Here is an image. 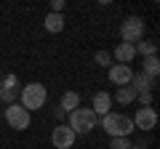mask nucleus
<instances>
[{
    "mask_svg": "<svg viewBox=\"0 0 160 149\" xmlns=\"http://www.w3.org/2000/svg\"><path fill=\"white\" fill-rule=\"evenodd\" d=\"M102 131L109 138H131V133L136 128H133V120L128 115H123V112H109V115L102 117Z\"/></svg>",
    "mask_w": 160,
    "mask_h": 149,
    "instance_id": "f257e3e1",
    "label": "nucleus"
},
{
    "mask_svg": "<svg viewBox=\"0 0 160 149\" xmlns=\"http://www.w3.org/2000/svg\"><path fill=\"white\" fill-rule=\"evenodd\" d=\"M46 101H48V88L43 85V83H27V85H22V91H19V104L27 109L29 115L38 112V109H43Z\"/></svg>",
    "mask_w": 160,
    "mask_h": 149,
    "instance_id": "f03ea898",
    "label": "nucleus"
},
{
    "mask_svg": "<svg viewBox=\"0 0 160 149\" xmlns=\"http://www.w3.org/2000/svg\"><path fill=\"white\" fill-rule=\"evenodd\" d=\"M67 125L72 128V133L75 136H86V133H91L93 128L99 125V117L93 115V109L91 107H78L75 112H69L67 115Z\"/></svg>",
    "mask_w": 160,
    "mask_h": 149,
    "instance_id": "7ed1b4c3",
    "label": "nucleus"
},
{
    "mask_svg": "<svg viewBox=\"0 0 160 149\" xmlns=\"http://www.w3.org/2000/svg\"><path fill=\"white\" fill-rule=\"evenodd\" d=\"M144 19L142 16H128L123 19V24H120V43H131V46H136L139 40H144Z\"/></svg>",
    "mask_w": 160,
    "mask_h": 149,
    "instance_id": "20e7f679",
    "label": "nucleus"
},
{
    "mask_svg": "<svg viewBox=\"0 0 160 149\" xmlns=\"http://www.w3.org/2000/svg\"><path fill=\"white\" fill-rule=\"evenodd\" d=\"M3 117H6L8 128H13V131H27L29 123H32V115H29L19 101L11 104V107H6V115H3Z\"/></svg>",
    "mask_w": 160,
    "mask_h": 149,
    "instance_id": "39448f33",
    "label": "nucleus"
},
{
    "mask_svg": "<svg viewBox=\"0 0 160 149\" xmlns=\"http://www.w3.org/2000/svg\"><path fill=\"white\" fill-rule=\"evenodd\" d=\"M75 133H72V128L67 125V123H56V128L51 131V144L56 149H72V144H75Z\"/></svg>",
    "mask_w": 160,
    "mask_h": 149,
    "instance_id": "423d86ee",
    "label": "nucleus"
},
{
    "mask_svg": "<svg viewBox=\"0 0 160 149\" xmlns=\"http://www.w3.org/2000/svg\"><path fill=\"white\" fill-rule=\"evenodd\" d=\"M131 120H133V128L149 133V131H155V125H158V112H155L152 107H139L136 115H133Z\"/></svg>",
    "mask_w": 160,
    "mask_h": 149,
    "instance_id": "0eeeda50",
    "label": "nucleus"
},
{
    "mask_svg": "<svg viewBox=\"0 0 160 149\" xmlns=\"http://www.w3.org/2000/svg\"><path fill=\"white\" fill-rule=\"evenodd\" d=\"M107 77L112 85L123 88V85H131V77H133V69L128 67V64H112V67L107 69Z\"/></svg>",
    "mask_w": 160,
    "mask_h": 149,
    "instance_id": "6e6552de",
    "label": "nucleus"
},
{
    "mask_svg": "<svg viewBox=\"0 0 160 149\" xmlns=\"http://www.w3.org/2000/svg\"><path fill=\"white\" fill-rule=\"evenodd\" d=\"M91 109H93V115H96L99 120H102L104 115H109V112H112V96H109L107 91H99V93H93Z\"/></svg>",
    "mask_w": 160,
    "mask_h": 149,
    "instance_id": "1a4fd4ad",
    "label": "nucleus"
},
{
    "mask_svg": "<svg viewBox=\"0 0 160 149\" xmlns=\"http://www.w3.org/2000/svg\"><path fill=\"white\" fill-rule=\"evenodd\" d=\"M109 56H112L115 64H128V67H131V61L136 59V48H133L131 43H118Z\"/></svg>",
    "mask_w": 160,
    "mask_h": 149,
    "instance_id": "9d476101",
    "label": "nucleus"
},
{
    "mask_svg": "<svg viewBox=\"0 0 160 149\" xmlns=\"http://www.w3.org/2000/svg\"><path fill=\"white\" fill-rule=\"evenodd\" d=\"M64 24H67V19H64V13H46V19H43V27H46V32L51 35H59L64 32Z\"/></svg>",
    "mask_w": 160,
    "mask_h": 149,
    "instance_id": "9b49d317",
    "label": "nucleus"
},
{
    "mask_svg": "<svg viewBox=\"0 0 160 149\" xmlns=\"http://www.w3.org/2000/svg\"><path fill=\"white\" fill-rule=\"evenodd\" d=\"M131 88H133L136 93L152 91V88H155V80L149 77V74H144V72H133V77H131Z\"/></svg>",
    "mask_w": 160,
    "mask_h": 149,
    "instance_id": "f8f14e48",
    "label": "nucleus"
},
{
    "mask_svg": "<svg viewBox=\"0 0 160 149\" xmlns=\"http://www.w3.org/2000/svg\"><path fill=\"white\" fill-rule=\"evenodd\" d=\"M131 101H136V91H133L131 85H123V88H118L115 91V96H112V104H131Z\"/></svg>",
    "mask_w": 160,
    "mask_h": 149,
    "instance_id": "ddd939ff",
    "label": "nucleus"
},
{
    "mask_svg": "<svg viewBox=\"0 0 160 149\" xmlns=\"http://www.w3.org/2000/svg\"><path fill=\"white\" fill-rule=\"evenodd\" d=\"M59 107L64 109V112H75V109L80 107V93H75V91H64V96H62V101H59Z\"/></svg>",
    "mask_w": 160,
    "mask_h": 149,
    "instance_id": "4468645a",
    "label": "nucleus"
},
{
    "mask_svg": "<svg viewBox=\"0 0 160 149\" xmlns=\"http://www.w3.org/2000/svg\"><path fill=\"white\" fill-rule=\"evenodd\" d=\"M133 48H136V56H142V59L158 56V43H152V40H139Z\"/></svg>",
    "mask_w": 160,
    "mask_h": 149,
    "instance_id": "2eb2a0df",
    "label": "nucleus"
},
{
    "mask_svg": "<svg viewBox=\"0 0 160 149\" xmlns=\"http://www.w3.org/2000/svg\"><path fill=\"white\" fill-rule=\"evenodd\" d=\"M142 72L149 74V77L155 80L158 72H160V59H158V56H147V59H144V69H142Z\"/></svg>",
    "mask_w": 160,
    "mask_h": 149,
    "instance_id": "dca6fc26",
    "label": "nucleus"
},
{
    "mask_svg": "<svg viewBox=\"0 0 160 149\" xmlns=\"http://www.w3.org/2000/svg\"><path fill=\"white\" fill-rule=\"evenodd\" d=\"M0 88H6V91H22L19 77H16L13 72H8V74H3V77H0Z\"/></svg>",
    "mask_w": 160,
    "mask_h": 149,
    "instance_id": "f3484780",
    "label": "nucleus"
},
{
    "mask_svg": "<svg viewBox=\"0 0 160 149\" xmlns=\"http://www.w3.org/2000/svg\"><path fill=\"white\" fill-rule=\"evenodd\" d=\"M16 99H19V91H6V88H0V101L6 104V107L16 104Z\"/></svg>",
    "mask_w": 160,
    "mask_h": 149,
    "instance_id": "a211bd4d",
    "label": "nucleus"
},
{
    "mask_svg": "<svg viewBox=\"0 0 160 149\" xmlns=\"http://www.w3.org/2000/svg\"><path fill=\"white\" fill-rule=\"evenodd\" d=\"M93 61H96L99 67H107V69H109V67H112V64H115V61H112V56H109L107 51H99L96 56H93Z\"/></svg>",
    "mask_w": 160,
    "mask_h": 149,
    "instance_id": "6ab92c4d",
    "label": "nucleus"
},
{
    "mask_svg": "<svg viewBox=\"0 0 160 149\" xmlns=\"http://www.w3.org/2000/svg\"><path fill=\"white\" fill-rule=\"evenodd\" d=\"M131 138H109V149H131Z\"/></svg>",
    "mask_w": 160,
    "mask_h": 149,
    "instance_id": "aec40b11",
    "label": "nucleus"
},
{
    "mask_svg": "<svg viewBox=\"0 0 160 149\" xmlns=\"http://www.w3.org/2000/svg\"><path fill=\"white\" fill-rule=\"evenodd\" d=\"M136 101L142 107H152V91H144V93H136Z\"/></svg>",
    "mask_w": 160,
    "mask_h": 149,
    "instance_id": "412c9836",
    "label": "nucleus"
},
{
    "mask_svg": "<svg viewBox=\"0 0 160 149\" xmlns=\"http://www.w3.org/2000/svg\"><path fill=\"white\" fill-rule=\"evenodd\" d=\"M51 13H64V0H53L51 3Z\"/></svg>",
    "mask_w": 160,
    "mask_h": 149,
    "instance_id": "4be33fe9",
    "label": "nucleus"
},
{
    "mask_svg": "<svg viewBox=\"0 0 160 149\" xmlns=\"http://www.w3.org/2000/svg\"><path fill=\"white\" fill-rule=\"evenodd\" d=\"M53 117H56L59 123H64V120H67V112H64L62 107H53Z\"/></svg>",
    "mask_w": 160,
    "mask_h": 149,
    "instance_id": "5701e85b",
    "label": "nucleus"
},
{
    "mask_svg": "<svg viewBox=\"0 0 160 149\" xmlns=\"http://www.w3.org/2000/svg\"><path fill=\"white\" fill-rule=\"evenodd\" d=\"M131 149H144V147H131Z\"/></svg>",
    "mask_w": 160,
    "mask_h": 149,
    "instance_id": "b1692460",
    "label": "nucleus"
}]
</instances>
